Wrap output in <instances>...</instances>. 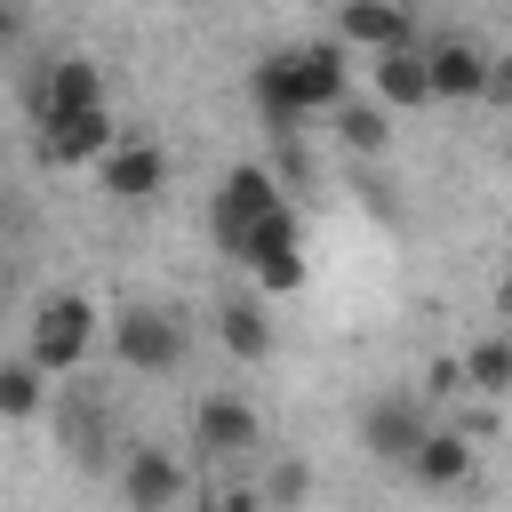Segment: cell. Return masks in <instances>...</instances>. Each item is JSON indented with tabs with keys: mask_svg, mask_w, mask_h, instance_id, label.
Segmentation results:
<instances>
[{
	"mask_svg": "<svg viewBox=\"0 0 512 512\" xmlns=\"http://www.w3.org/2000/svg\"><path fill=\"white\" fill-rule=\"evenodd\" d=\"M32 104H40V120L104 112V72H96V56H48L40 80H32Z\"/></svg>",
	"mask_w": 512,
	"mask_h": 512,
	"instance_id": "obj_11",
	"label": "cell"
},
{
	"mask_svg": "<svg viewBox=\"0 0 512 512\" xmlns=\"http://www.w3.org/2000/svg\"><path fill=\"white\" fill-rule=\"evenodd\" d=\"M240 264L256 280V304L264 296H296L304 288V232H296V208H272L248 240H240Z\"/></svg>",
	"mask_w": 512,
	"mask_h": 512,
	"instance_id": "obj_4",
	"label": "cell"
},
{
	"mask_svg": "<svg viewBox=\"0 0 512 512\" xmlns=\"http://www.w3.org/2000/svg\"><path fill=\"white\" fill-rule=\"evenodd\" d=\"M328 40H336L344 56H352V48L392 56V48H416V16H408L400 0H352V8L328 16Z\"/></svg>",
	"mask_w": 512,
	"mask_h": 512,
	"instance_id": "obj_9",
	"label": "cell"
},
{
	"mask_svg": "<svg viewBox=\"0 0 512 512\" xmlns=\"http://www.w3.org/2000/svg\"><path fill=\"white\" fill-rule=\"evenodd\" d=\"M160 184H168V152L152 136H120L104 152V192L112 200H160Z\"/></svg>",
	"mask_w": 512,
	"mask_h": 512,
	"instance_id": "obj_12",
	"label": "cell"
},
{
	"mask_svg": "<svg viewBox=\"0 0 512 512\" xmlns=\"http://www.w3.org/2000/svg\"><path fill=\"white\" fill-rule=\"evenodd\" d=\"M456 376H464V392L504 400V392H512V344H504V336H480V344L456 360Z\"/></svg>",
	"mask_w": 512,
	"mask_h": 512,
	"instance_id": "obj_18",
	"label": "cell"
},
{
	"mask_svg": "<svg viewBox=\"0 0 512 512\" xmlns=\"http://www.w3.org/2000/svg\"><path fill=\"white\" fill-rule=\"evenodd\" d=\"M0 304H8V296H0Z\"/></svg>",
	"mask_w": 512,
	"mask_h": 512,
	"instance_id": "obj_23",
	"label": "cell"
},
{
	"mask_svg": "<svg viewBox=\"0 0 512 512\" xmlns=\"http://www.w3.org/2000/svg\"><path fill=\"white\" fill-rule=\"evenodd\" d=\"M472 464H480V448H472V432H456V424H432V432L416 440V456H408L416 488H464Z\"/></svg>",
	"mask_w": 512,
	"mask_h": 512,
	"instance_id": "obj_13",
	"label": "cell"
},
{
	"mask_svg": "<svg viewBox=\"0 0 512 512\" xmlns=\"http://www.w3.org/2000/svg\"><path fill=\"white\" fill-rule=\"evenodd\" d=\"M40 408H48V376L32 360H0V416L8 424H32Z\"/></svg>",
	"mask_w": 512,
	"mask_h": 512,
	"instance_id": "obj_19",
	"label": "cell"
},
{
	"mask_svg": "<svg viewBox=\"0 0 512 512\" xmlns=\"http://www.w3.org/2000/svg\"><path fill=\"white\" fill-rule=\"evenodd\" d=\"M8 40H24V8H8V0H0V48H8Z\"/></svg>",
	"mask_w": 512,
	"mask_h": 512,
	"instance_id": "obj_22",
	"label": "cell"
},
{
	"mask_svg": "<svg viewBox=\"0 0 512 512\" xmlns=\"http://www.w3.org/2000/svg\"><path fill=\"white\" fill-rule=\"evenodd\" d=\"M424 432H432V416H424L408 392H376V400L360 408V448H368L376 464H408Z\"/></svg>",
	"mask_w": 512,
	"mask_h": 512,
	"instance_id": "obj_10",
	"label": "cell"
},
{
	"mask_svg": "<svg viewBox=\"0 0 512 512\" xmlns=\"http://www.w3.org/2000/svg\"><path fill=\"white\" fill-rule=\"evenodd\" d=\"M112 352H120L128 376H176V368H184V320H176L168 304L128 296V304L112 312Z\"/></svg>",
	"mask_w": 512,
	"mask_h": 512,
	"instance_id": "obj_2",
	"label": "cell"
},
{
	"mask_svg": "<svg viewBox=\"0 0 512 512\" xmlns=\"http://www.w3.org/2000/svg\"><path fill=\"white\" fill-rule=\"evenodd\" d=\"M120 496H128V512H176V504H184V464H176V448L128 440V448H120Z\"/></svg>",
	"mask_w": 512,
	"mask_h": 512,
	"instance_id": "obj_8",
	"label": "cell"
},
{
	"mask_svg": "<svg viewBox=\"0 0 512 512\" xmlns=\"http://www.w3.org/2000/svg\"><path fill=\"white\" fill-rule=\"evenodd\" d=\"M424 384H432V392H440V400H448V392H464V376H456V352H440V360H432V368H424Z\"/></svg>",
	"mask_w": 512,
	"mask_h": 512,
	"instance_id": "obj_21",
	"label": "cell"
},
{
	"mask_svg": "<svg viewBox=\"0 0 512 512\" xmlns=\"http://www.w3.org/2000/svg\"><path fill=\"white\" fill-rule=\"evenodd\" d=\"M192 448H200V456H256V448H264L256 400H240V392H200V400H192Z\"/></svg>",
	"mask_w": 512,
	"mask_h": 512,
	"instance_id": "obj_7",
	"label": "cell"
},
{
	"mask_svg": "<svg viewBox=\"0 0 512 512\" xmlns=\"http://www.w3.org/2000/svg\"><path fill=\"white\" fill-rule=\"evenodd\" d=\"M424 56V96L432 104H472V96H488V48L472 40V32H440L432 48H416Z\"/></svg>",
	"mask_w": 512,
	"mask_h": 512,
	"instance_id": "obj_6",
	"label": "cell"
},
{
	"mask_svg": "<svg viewBox=\"0 0 512 512\" xmlns=\"http://www.w3.org/2000/svg\"><path fill=\"white\" fill-rule=\"evenodd\" d=\"M272 208H288L280 176H272L264 160H232V168H224V184H216V208H208V224H216V240L240 256V240H248V232H256Z\"/></svg>",
	"mask_w": 512,
	"mask_h": 512,
	"instance_id": "obj_3",
	"label": "cell"
},
{
	"mask_svg": "<svg viewBox=\"0 0 512 512\" xmlns=\"http://www.w3.org/2000/svg\"><path fill=\"white\" fill-rule=\"evenodd\" d=\"M304 496H312V464H304V456H272V464H264V496H256V504L296 512Z\"/></svg>",
	"mask_w": 512,
	"mask_h": 512,
	"instance_id": "obj_20",
	"label": "cell"
},
{
	"mask_svg": "<svg viewBox=\"0 0 512 512\" xmlns=\"http://www.w3.org/2000/svg\"><path fill=\"white\" fill-rule=\"evenodd\" d=\"M216 336H224V352L232 360H272V320H264V304L256 296H224V312H216Z\"/></svg>",
	"mask_w": 512,
	"mask_h": 512,
	"instance_id": "obj_17",
	"label": "cell"
},
{
	"mask_svg": "<svg viewBox=\"0 0 512 512\" xmlns=\"http://www.w3.org/2000/svg\"><path fill=\"white\" fill-rule=\"evenodd\" d=\"M328 120H336V144H344L352 160H384V152H392V112H376L368 96H344Z\"/></svg>",
	"mask_w": 512,
	"mask_h": 512,
	"instance_id": "obj_16",
	"label": "cell"
},
{
	"mask_svg": "<svg viewBox=\"0 0 512 512\" xmlns=\"http://www.w3.org/2000/svg\"><path fill=\"white\" fill-rule=\"evenodd\" d=\"M96 296H80V288H56V296H40V312H32V344H24V360L40 368V376H72L80 360H88V344H96Z\"/></svg>",
	"mask_w": 512,
	"mask_h": 512,
	"instance_id": "obj_1",
	"label": "cell"
},
{
	"mask_svg": "<svg viewBox=\"0 0 512 512\" xmlns=\"http://www.w3.org/2000/svg\"><path fill=\"white\" fill-rule=\"evenodd\" d=\"M368 104L376 112H424L432 96H424V56L416 48H392V56H368Z\"/></svg>",
	"mask_w": 512,
	"mask_h": 512,
	"instance_id": "obj_15",
	"label": "cell"
},
{
	"mask_svg": "<svg viewBox=\"0 0 512 512\" xmlns=\"http://www.w3.org/2000/svg\"><path fill=\"white\" fill-rule=\"evenodd\" d=\"M280 64H288V96H296V120H312V112H336V104L352 96V56H344L336 40H304V48H280Z\"/></svg>",
	"mask_w": 512,
	"mask_h": 512,
	"instance_id": "obj_5",
	"label": "cell"
},
{
	"mask_svg": "<svg viewBox=\"0 0 512 512\" xmlns=\"http://www.w3.org/2000/svg\"><path fill=\"white\" fill-rule=\"evenodd\" d=\"M112 144H120L112 104H104V112H72V120H40V152H48L56 168H72V160H104Z\"/></svg>",
	"mask_w": 512,
	"mask_h": 512,
	"instance_id": "obj_14",
	"label": "cell"
}]
</instances>
